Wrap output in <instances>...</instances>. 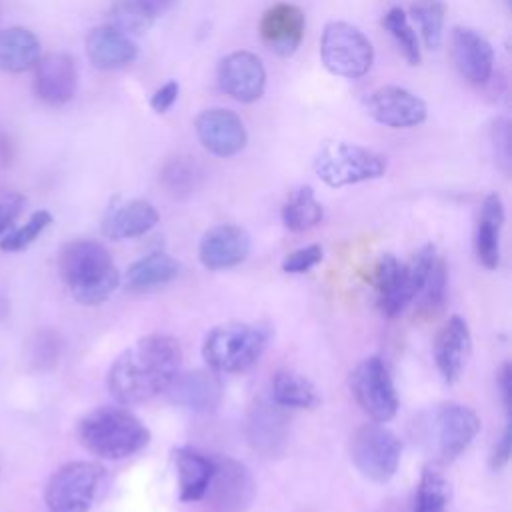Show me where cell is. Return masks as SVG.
<instances>
[{
	"mask_svg": "<svg viewBox=\"0 0 512 512\" xmlns=\"http://www.w3.org/2000/svg\"><path fill=\"white\" fill-rule=\"evenodd\" d=\"M182 346L174 336L148 334L126 348L110 366L106 386L124 406L146 402L168 390L180 374Z\"/></svg>",
	"mask_w": 512,
	"mask_h": 512,
	"instance_id": "cell-1",
	"label": "cell"
},
{
	"mask_svg": "<svg viewBox=\"0 0 512 512\" xmlns=\"http://www.w3.org/2000/svg\"><path fill=\"white\" fill-rule=\"evenodd\" d=\"M58 274L72 298L84 306L102 304L120 284L110 252L96 240H72L58 254Z\"/></svg>",
	"mask_w": 512,
	"mask_h": 512,
	"instance_id": "cell-2",
	"label": "cell"
},
{
	"mask_svg": "<svg viewBox=\"0 0 512 512\" xmlns=\"http://www.w3.org/2000/svg\"><path fill=\"white\" fill-rule=\"evenodd\" d=\"M76 438L92 456L124 460L148 446L150 430L126 408L98 406L78 420Z\"/></svg>",
	"mask_w": 512,
	"mask_h": 512,
	"instance_id": "cell-3",
	"label": "cell"
},
{
	"mask_svg": "<svg viewBox=\"0 0 512 512\" xmlns=\"http://www.w3.org/2000/svg\"><path fill=\"white\" fill-rule=\"evenodd\" d=\"M436 256V248L426 244L406 262H400L392 254L378 258L374 274L376 306L386 318L400 316L416 300Z\"/></svg>",
	"mask_w": 512,
	"mask_h": 512,
	"instance_id": "cell-4",
	"label": "cell"
},
{
	"mask_svg": "<svg viewBox=\"0 0 512 512\" xmlns=\"http://www.w3.org/2000/svg\"><path fill=\"white\" fill-rule=\"evenodd\" d=\"M268 342V334L254 324L226 322L214 326L202 342V358L214 372L236 374L252 368Z\"/></svg>",
	"mask_w": 512,
	"mask_h": 512,
	"instance_id": "cell-5",
	"label": "cell"
},
{
	"mask_svg": "<svg viewBox=\"0 0 512 512\" xmlns=\"http://www.w3.org/2000/svg\"><path fill=\"white\" fill-rule=\"evenodd\" d=\"M106 472L100 464L74 460L60 466L44 488L50 512H88L104 486Z\"/></svg>",
	"mask_w": 512,
	"mask_h": 512,
	"instance_id": "cell-6",
	"label": "cell"
},
{
	"mask_svg": "<svg viewBox=\"0 0 512 512\" xmlns=\"http://www.w3.org/2000/svg\"><path fill=\"white\" fill-rule=\"evenodd\" d=\"M386 158L350 142H328L314 160L316 176L330 188H342L384 176Z\"/></svg>",
	"mask_w": 512,
	"mask_h": 512,
	"instance_id": "cell-7",
	"label": "cell"
},
{
	"mask_svg": "<svg viewBox=\"0 0 512 512\" xmlns=\"http://www.w3.org/2000/svg\"><path fill=\"white\" fill-rule=\"evenodd\" d=\"M322 64L336 76L360 78L374 62L370 40L348 22H328L320 40Z\"/></svg>",
	"mask_w": 512,
	"mask_h": 512,
	"instance_id": "cell-8",
	"label": "cell"
},
{
	"mask_svg": "<svg viewBox=\"0 0 512 512\" xmlns=\"http://www.w3.org/2000/svg\"><path fill=\"white\" fill-rule=\"evenodd\" d=\"M350 452L354 466L364 478L384 484L398 470L402 444L390 428L380 422H372L354 432Z\"/></svg>",
	"mask_w": 512,
	"mask_h": 512,
	"instance_id": "cell-9",
	"label": "cell"
},
{
	"mask_svg": "<svg viewBox=\"0 0 512 512\" xmlns=\"http://www.w3.org/2000/svg\"><path fill=\"white\" fill-rule=\"evenodd\" d=\"M350 390L358 406L374 420L388 422L398 412V394L388 366L380 356L364 358L350 376Z\"/></svg>",
	"mask_w": 512,
	"mask_h": 512,
	"instance_id": "cell-10",
	"label": "cell"
},
{
	"mask_svg": "<svg viewBox=\"0 0 512 512\" xmlns=\"http://www.w3.org/2000/svg\"><path fill=\"white\" fill-rule=\"evenodd\" d=\"M254 492L248 468L230 456H220L214 458V472L202 500L208 502L210 512H246Z\"/></svg>",
	"mask_w": 512,
	"mask_h": 512,
	"instance_id": "cell-11",
	"label": "cell"
},
{
	"mask_svg": "<svg viewBox=\"0 0 512 512\" xmlns=\"http://www.w3.org/2000/svg\"><path fill=\"white\" fill-rule=\"evenodd\" d=\"M218 86L238 102H254L264 94L266 70L262 60L246 50L224 56L218 64Z\"/></svg>",
	"mask_w": 512,
	"mask_h": 512,
	"instance_id": "cell-12",
	"label": "cell"
},
{
	"mask_svg": "<svg viewBox=\"0 0 512 512\" xmlns=\"http://www.w3.org/2000/svg\"><path fill=\"white\" fill-rule=\"evenodd\" d=\"M200 144L220 158L236 156L244 150L248 134L240 116L228 108H210L196 116L194 122Z\"/></svg>",
	"mask_w": 512,
	"mask_h": 512,
	"instance_id": "cell-13",
	"label": "cell"
},
{
	"mask_svg": "<svg viewBox=\"0 0 512 512\" xmlns=\"http://www.w3.org/2000/svg\"><path fill=\"white\" fill-rule=\"evenodd\" d=\"M368 114L384 126L408 128L426 120V102L400 86H382L366 98Z\"/></svg>",
	"mask_w": 512,
	"mask_h": 512,
	"instance_id": "cell-14",
	"label": "cell"
},
{
	"mask_svg": "<svg viewBox=\"0 0 512 512\" xmlns=\"http://www.w3.org/2000/svg\"><path fill=\"white\" fill-rule=\"evenodd\" d=\"M78 88L76 60L66 52H52L34 66V94L50 104L62 106L70 102Z\"/></svg>",
	"mask_w": 512,
	"mask_h": 512,
	"instance_id": "cell-15",
	"label": "cell"
},
{
	"mask_svg": "<svg viewBox=\"0 0 512 512\" xmlns=\"http://www.w3.org/2000/svg\"><path fill=\"white\" fill-rule=\"evenodd\" d=\"M480 432L478 414L458 402H446L436 412V440L444 462L456 460Z\"/></svg>",
	"mask_w": 512,
	"mask_h": 512,
	"instance_id": "cell-16",
	"label": "cell"
},
{
	"mask_svg": "<svg viewBox=\"0 0 512 512\" xmlns=\"http://www.w3.org/2000/svg\"><path fill=\"white\" fill-rule=\"evenodd\" d=\"M250 254V236L234 224H218L204 232L198 244V258L208 270H228Z\"/></svg>",
	"mask_w": 512,
	"mask_h": 512,
	"instance_id": "cell-17",
	"label": "cell"
},
{
	"mask_svg": "<svg viewBox=\"0 0 512 512\" xmlns=\"http://www.w3.org/2000/svg\"><path fill=\"white\" fill-rule=\"evenodd\" d=\"M470 352L472 336L466 320L460 316H450L434 340V362L444 382L452 384L460 378Z\"/></svg>",
	"mask_w": 512,
	"mask_h": 512,
	"instance_id": "cell-18",
	"label": "cell"
},
{
	"mask_svg": "<svg viewBox=\"0 0 512 512\" xmlns=\"http://www.w3.org/2000/svg\"><path fill=\"white\" fill-rule=\"evenodd\" d=\"M304 28V12L288 2L274 4L262 14L260 20V36L264 44L280 56H290L296 52L304 38Z\"/></svg>",
	"mask_w": 512,
	"mask_h": 512,
	"instance_id": "cell-19",
	"label": "cell"
},
{
	"mask_svg": "<svg viewBox=\"0 0 512 512\" xmlns=\"http://www.w3.org/2000/svg\"><path fill=\"white\" fill-rule=\"evenodd\" d=\"M450 44L458 72L472 84H484L494 66V50L490 42L472 28L456 26Z\"/></svg>",
	"mask_w": 512,
	"mask_h": 512,
	"instance_id": "cell-20",
	"label": "cell"
},
{
	"mask_svg": "<svg viewBox=\"0 0 512 512\" xmlns=\"http://www.w3.org/2000/svg\"><path fill=\"white\" fill-rule=\"evenodd\" d=\"M86 54L98 70H118L132 64L138 56L134 40L112 24L96 26L86 36Z\"/></svg>",
	"mask_w": 512,
	"mask_h": 512,
	"instance_id": "cell-21",
	"label": "cell"
},
{
	"mask_svg": "<svg viewBox=\"0 0 512 512\" xmlns=\"http://www.w3.org/2000/svg\"><path fill=\"white\" fill-rule=\"evenodd\" d=\"M172 404L194 412H210L220 404L222 384L214 372L192 370L178 374L166 390Z\"/></svg>",
	"mask_w": 512,
	"mask_h": 512,
	"instance_id": "cell-22",
	"label": "cell"
},
{
	"mask_svg": "<svg viewBox=\"0 0 512 512\" xmlns=\"http://www.w3.org/2000/svg\"><path fill=\"white\" fill-rule=\"evenodd\" d=\"M158 220L160 214L148 200H128L110 206L102 220V234L110 240L136 238L152 230Z\"/></svg>",
	"mask_w": 512,
	"mask_h": 512,
	"instance_id": "cell-23",
	"label": "cell"
},
{
	"mask_svg": "<svg viewBox=\"0 0 512 512\" xmlns=\"http://www.w3.org/2000/svg\"><path fill=\"white\" fill-rule=\"evenodd\" d=\"M172 460L178 474L180 500L182 502L202 500L214 472V458H208L194 448L178 446L172 450Z\"/></svg>",
	"mask_w": 512,
	"mask_h": 512,
	"instance_id": "cell-24",
	"label": "cell"
},
{
	"mask_svg": "<svg viewBox=\"0 0 512 512\" xmlns=\"http://www.w3.org/2000/svg\"><path fill=\"white\" fill-rule=\"evenodd\" d=\"M502 224H504V204H502V198L496 192H492L482 202L480 220H478L476 238H474L476 258L488 270H494L500 264Z\"/></svg>",
	"mask_w": 512,
	"mask_h": 512,
	"instance_id": "cell-25",
	"label": "cell"
},
{
	"mask_svg": "<svg viewBox=\"0 0 512 512\" xmlns=\"http://www.w3.org/2000/svg\"><path fill=\"white\" fill-rule=\"evenodd\" d=\"M40 40L24 26H10L0 30V70L20 74L36 66L40 60Z\"/></svg>",
	"mask_w": 512,
	"mask_h": 512,
	"instance_id": "cell-26",
	"label": "cell"
},
{
	"mask_svg": "<svg viewBox=\"0 0 512 512\" xmlns=\"http://www.w3.org/2000/svg\"><path fill=\"white\" fill-rule=\"evenodd\" d=\"M180 272V264L166 252H150L144 258L136 260L124 278V286L128 292L140 294L160 288L172 282Z\"/></svg>",
	"mask_w": 512,
	"mask_h": 512,
	"instance_id": "cell-27",
	"label": "cell"
},
{
	"mask_svg": "<svg viewBox=\"0 0 512 512\" xmlns=\"http://www.w3.org/2000/svg\"><path fill=\"white\" fill-rule=\"evenodd\" d=\"M176 0H114L112 4V26L122 32L142 34L158 16L168 12Z\"/></svg>",
	"mask_w": 512,
	"mask_h": 512,
	"instance_id": "cell-28",
	"label": "cell"
},
{
	"mask_svg": "<svg viewBox=\"0 0 512 512\" xmlns=\"http://www.w3.org/2000/svg\"><path fill=\"white\" fill-rule=\"evenodd\" d=\"M272 402L280 408H314L320 396L306 376L294 370H278L272 380Z\"/></svg>",
	"mask_w": 512,
	"mask_h": 512,
	"instance_id": "cell-29",
	"label": "cell"
},
{
	"mask_svg": "<svg viewBox=\"0 0 512 512\" xmlns=\"http://www.w3.org/2000/svg\"><path fill=\"white\" fill-rule=\"evenodd\" d=\"M324 210L310 186H302L284 202L282 222L290 232H306L322 222Z\"/></svg>",
	"mask_w": 512,
	"mask_h": 512,
	"instance_id": "cell-30",
	"label": "cell"
},
{
	"mask_svg": "<svg viewBox=\"0 0 512 512\" xmlns=\"http://www.w3.org/2000/svg\"><path fill=\"white\" fill-rule=\"evenodd\" d=\"M160 182L174 198L190 196L202 182V168L192 156H174L166 160L160 172Z\"/></svg>",
	"mask_w": 512,
	"mask_h": 512,
	"instance_id": "cell-31",
	"label": "cell"
},
{
	"mask_svg": "<svg viewBox=\"0 0 512 512\" xmlns=\"http://www.w3.org/2000/svg\"><path fill=\"white\" fill-rule=\"evenodd\" d=\"M250 438L254 448L264 454H274L284 442V418L278 412V406L260 404L250 422Z\"/></svg>",
	"mask_w": 512,
	"mask_h": 512,
	"instance_id": "cell-32",
	"label": "cell"
},
{
	"mask_svg": "<svg viewBox=\"0 0 512 512\" xmlns=\"http://www.w3.org/2000/svg\"><path fill=\"white\" fill-rule=\"evenodd\" d=\"M450 502L448 480L432 466H426L420 474L412 512H446Z\"/></svg>",
	"mask_w": 512,
	"mask_h": 512,
	"instance_id": "cell-33",
	"label": "cell"
},
{
	"mask_svg": "<svg viewBox=\"0 0 512 512\" xmlns=\"http://www.w3.org/2000/svg\"><path fill=\"white\" fill-rule=\"evenodd\" d=\"M410 14L420 26V34L426 48L436 50L442 42L446 4L442 0H416L410 6Z\"/></svg>",
	"mask_w": 512,
	"mask_h": 512,
	"instance_id": "cell-34",
	"label": "cell"
},
{
	"mask_svg": "<svg viewBox=\"0 0 512 512\" xmlns=\"http://www.w3.org/2000/svg\"><path fill=\"white\" fill-rule=\"evenodd\" d=\"M446 292H448V272L446 264L440 256H436L414 304L420 314H434L438 312L444 302H446Z\"/></svg>",
	"mask_w": 512,
	"mask_h": 512,
	"instance_id": "cell-35",
	"label": "cell"
},
{
	"mask_svg": "<svg viewBox=\"0 0 512 512\" xmlns=\"http://www.w3.org/2000/svg\"><path fill=\"white\" fill-rule=\"evenodd\" d=\"M382 24H384V28L392 34V38L398 42V46H400L404 58H406L412 66L420 64V58H422V56H420L418 36H416V32H414V28L410 26L408 16L404 14V10L398 8V6L390 8V10L386 12Z\"/></svg>",
	"mask_w": 512,
	"mask_h": 512,
	"instance_id": "cell-36",
	"label": "cell"
},
{
	"mask_svg": "<svg viewBox=\"0 0 512 512\" xmlns=\"http://www.w3.org/2000/svg\"><path fill=\"white\" fill-rule=\"evenodd\" d=\"M52 224V214L48 210H36L22 226L10 228L0 238L2 252H20L28 248L48 226Z\"/></svg>",
	"mask_w": 512,
	"mask_h": 512,
	"instance_id": "cell-37",
	"label": "cell"
},
{
	"mask_svg": "<svg viewBox=\"0 0 512 512\" xmlns=\"http://www.w3.org/2000/svg\"><path fill=\"white\" fill-rule=\"evenodd\" d=\"M324 258V250L320 244H308L302 246L294 252H290L288 256H284L282 260V270L288 274H302L312 270L316 264H320Z\"/></svg>",
	"mask_w": 512,
	"mask_h": 512,
	"instance_id": "cell-38",
	"label": "cell"
},
{
	"mask_svg": "<svg viewBox=\"0 0 512 512\" xmlns=\"http://www.w3.org/2000/svg\"><path fill=\"white\" fill-rule=\"evenodd\" d=\"M26 206V198L12 190L0 192V238L14 226L16 218Z\"/></svg>",
	"mask_w": 512,
	"mask_h": 512,
	"instance_id": "cell-39",
	"label": "cell"
},
{
	"mask_svg": "<svg viewBox=\"0 0 512 512\" xmlns=\"http://www.w3.org/2000/svg\"><path fill=\"white\" fill-rule=\"evenodd\" d=\"M58 358V340L52 332H42L38 334V340L34 342V354L32 360L40 368H48L56 362Z\"/></svg>",
	"mask_w": 512,
	"mask_h": 512,
	"instance_id": "cell-40",
	"label": "cell"
},
{
	"mask_svg": "<svg viewBox=\"0 0 512 512\" xmlns=\"http://www.w3.org/2000/svg\"><path fill=\"white\" fill-rule=\"evenodd\" d=\"M510 456H512V424H510V418H508L502 436L498 438V442L494 444V448L490 452L488 464L494 472H498L510 462Z\"/></svg>",
	"mask_w": 512,
	"mask_h": 512,
	"instance_id": "cell-41",
	"label": "cell"
},
{
	"mask_svg": "<svg viewBox=\"0 0 512 512\" xmlns=\"http://www.w3.org/2000/svg\"><path fill=\"white\" fill-rule=\"evenodd\" d=\"M178 92H180V86L176 80H168L166 84H162L150 98V106L154 112L158 114H164L172 108V104L176 102L178 98Z\"/></svg>",
	"mask_w": 512,
	"mask_h": 512,
	"instance_id": "cell-42",
	"label": "cell"
},
{
	"mask_svg": "<svg viewBox=\"0 0 512 512\" xmlns=\"http://www.w3.org/2000/svg\"><path fill=\"white\" fill-rule=\"evenodd\" d=\"M494 142L496 152L502 156V162L510 160V132H508V120H498L494 124Z\"/></svg>",
	"mask_w": 512,
	"mask_h": 512,
	"instance_id": "cell-43",
	"label": "cell"
},
{
	"mask_svg": "<svg viewBox=\"0 0 512 512\" xmlns=\"http://www.w3.org/2000/svg\"><path fill=\"white\" fill-rule=\"evenodd\" d=\"M498 388H500V396H502V406L510 418V406H512V368L508 362L502 364L500 376H498Z\"/></svg>",
	"mask_w": 512,
	"mask_h": 512,
	"instance_id": "cell-44",
	"label": "cell"
},
{
	"mask_svg": "<svg viewBox=\"0 0 512 512\" xmlns=\"http://www.w3.org/2000/svg\"><path fill=\"white\" fill-rule=\"evenodd\" d=\"M14 158V146H12V140L0 130V164L6 166L10 164Z\"/></svg>",
	"mask_w": 512,
	"mask_h": 512,
	"instance_id": "cell-45",
	"label": "cell"
}]
</instances>
